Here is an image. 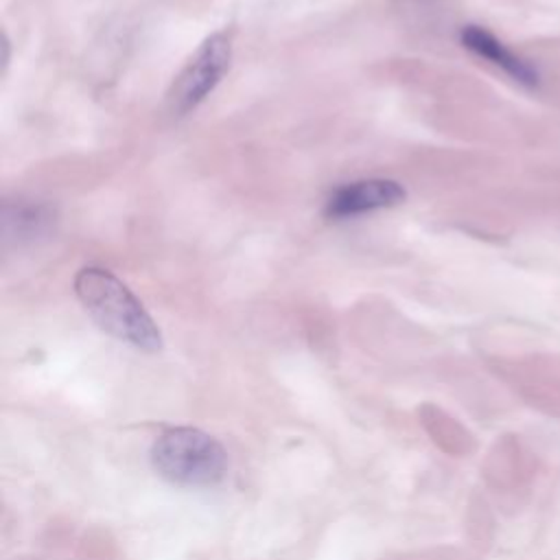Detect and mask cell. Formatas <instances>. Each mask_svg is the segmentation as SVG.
<instances>
[{
	"label": "cell",
	"mask_w": 560,
	"mask_h": 560,
	"mask_svg": "<svg viewBox=\"0 0 560 560\" xmlns=\"http://www.w3.org/2000/svg\"><path fill=\"white\" fill-rule=\"evenodd\" d=\"M153 468L177 486H214L228 472L225 448L192 427L164 431L151 446Z\"/></svg>",
	"instance_id": "7a4b0ae2"
},
{
	"label": "cell",
	"mask_w": 560,
	"mask_h": 560,
	"mask_svg": "<svg viewBox=\"0 0 560 560\" xmlns=\"http://www.w3.org/2000/svg\"><path fill=\"white\" fill-rule=\"evenodd\" d=\"M52 212L46 206L20 203L4 208V236L15 238H31L42 234L50 225Z\"/></svg>",
	"instance_id": "8992f818"
},
{
	"label": "cell",
	"mask_w": 560,
	"mask_h": 560,
	"mask_svg": "<svg viewBox=\"0 0 560 560\" xmlns=\"http://www.w3.org/2000/svg\"><path fill=\"white\" fill-rule=\"evenodd\" d=\"M232 44L228 33L219 31L203 39L197 52L188 59L168 90V107L173 114L184 116L195 109L223 79L230 68Z\"/></svg>",
	"instance_id": "3957f363"
},
{
	"label": "cell",
	"mask_w": 560,
	"mask_h": 560,
	"mask_svg": "<svg viewBox=\"0 0 560 560\" xmlns=\"http://www.w3.org/2000/svg\"><path fill=\"white\" fill-rule=\"evenodd\" d=\"M462 44L472 50L475 55L488 59L490 63L499 66L503 72H508L514 81L534 88L538 85V72L518 55H514L503 42H499L492 33L470 24L462 31Z\"/></svg>",
	"instance_id": "5b68a950"
},
{
	"label": "cell",
	"mask_w": 560,
	"mask_h": 560,
	"mask_svg": "<svg viewBox=\"0 0 560 560\" xmlns=\"http://www.w3.org/2000/svg\"><path fill=\"white\" fill-rule=\"evenodd\" d=\"M74 293L105 332L147 352L160 350V328L142 302L112 271L83 267L74 276Z\"/></svg>",
	"instance_id": "6da1fadb"
},
{
	"label": "cell",
	"mask_w": 560,
	"mask_h": 560,
	"mask_svg": "<svg viewBox=\"0 0 560 560\" xmlns=\"http://www.w3.org/2000/svg\"><path fill=\"white\" fill-rule=\"evenodd\" d=\"M407 190L396 179L372 177V179H357L350 184L339 186L326 201L324 214L328 219H348L383 208H394L402 203Z\"/></svg>",
	"instance_id": "277c9868"
}]
</instances>
